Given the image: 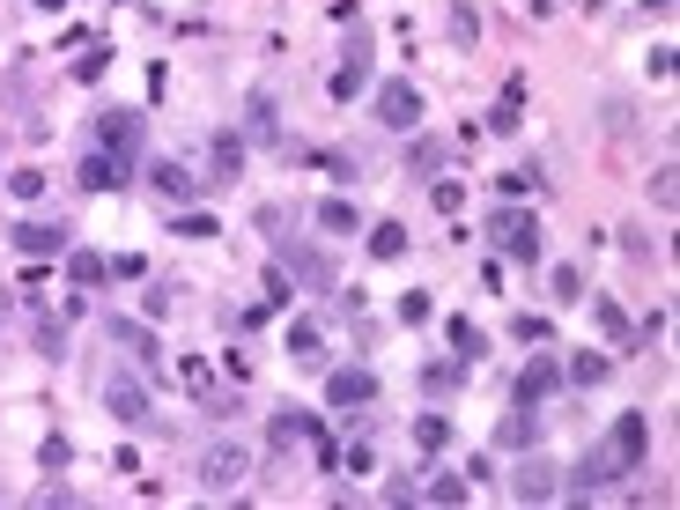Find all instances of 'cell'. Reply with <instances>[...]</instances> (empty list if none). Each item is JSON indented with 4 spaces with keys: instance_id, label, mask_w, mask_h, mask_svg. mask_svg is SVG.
Returning <instances> with one entry per match:
<instances>
[{
    "instance_id": "obj_35",
    "label": "cell",
    "mask_w": 680,
    "mask_h": 510,
    "mask_svg": "<svg viewBox=\"0 0 680 510\" xmlns=\"http://www.w3.org/2000/svg\"><path fill=\"white\" fill-rule=\"evenodd\" d=\"M400 318H407V326H429V296L407 289V296H400Z\"/></svg>"
},
{
    "instance_id": "obj_1",
    "label": "cell",
    "mask_w": 680,
    "mask_h": 510,
    "mask_svg": "<svg viewBox=\"0 0 680 510\" xmlns=\"http://www.w3.org/2000/svg\"><path fill=\"white\" fill-rule=\"evenodd\" d=\"M644 451H651V422H644V414H614V429H607L592 451H584L577 474L562 481V488H570V496H599V488L644 474Z\"/></svg>"
},
{
    "instance_id": "obj_10",
    "label": "cell",
    "mask_w": 680,
    "mask_h": 510,
    "mask_svg": "<svg viewBox=\"0 0 680 510\" xmlns=\"http://www.w3.org/2000/svg\"><path fill=\"white\" fill-rule=\"evenodd\" d=\"M104 400H111V414H119V422L126 429H134V422H148V392H141V377H111V385H104Z\"/></svg>"
},
{
    "instance_id": "obj_2",
    "label": "cell",
    "mask_w": 680,
    "mask_h": 510,
    "mask_svg": "<svg viewBox=\"0 0 680 510\" xmlns=\"http://www.w3.org/2000/svg\"><path fill=\"white\" fill-rule=\"evenodd\" d=\"M488 244H496L503 259H518V267H540V222L525 215V207H496V215H488Z\"/></svg>"
},
{
    "instance_id": "obj_34",
    "label": "cell",
    "mask_w": 680,
    "mask_h": 510,
    "mask_svg": "<svg viewBox=\"0 0 680 510\" xmlns=\"http://www.w3.org/2000/svg\"><path fill=\"white\" fill-rule=\"evenodd\" d=\"M496 185H503V193H525V185H540V163H518V170H503Z\"/></svg>"
},
{
    "instance_id": "obj_13",
    "label": "cell",
    "mask_w": 680,
    "mask_h": 510,
    "mask_svg": "<svg viewBox=\"0 0 680 510\" xmlns=\"http://www.w3.org/2000/svg\"><path fill=\"white\" fill-rule=\"evenodd\" d=\"M244 148H252L244 134H215V141H207V163H215V178H207V185H230L237 170H244Z\"/></svg>"
},
{
    "instance_id": "obj_16",
    "label": "cell",
    "mask_w": 680,
    "mask_h": 510,
    "mask_svg": "<svg viewBox=\"0 0 680 510\" xmlns=\"http://www.w3.org/2000/svg\"><path fill=\"white\" fill-rule=\"evenodd\" d=\"M148 178H156V193H170V200H193L200 185H207V178H193V170H185L178 156H163L156 170H148Z\"/></svg>"
},
{
    "instance_id": "obj_31",
    "label": "cell",
    "mask_w": 680,
    "mask_h": 510,
    "mask_svg": "<svg viewBox=\"0 0 680 510\" xmlns=\"http://www.w3.org/2000/svg\"><path fill=\"white\" fill-rule=\"evenodd\" d=\"M170 304H178V281H156V289H148V296H141V311H148V318H163Z\"/></svg>"
},
{
    "instance_id": "obj_24",
    "label": "cell",
    "mask_w": 680,
    "mask_h": 510,
    "mask_svg": "<svg viewBox=\"0 0 680 510\" xmlns=\"http://www.w3.org/2000/svg\"><path fill=\"white\" fill-rule=\"evenodd\" d=\"M67 274L89 289V281H104V274H111V259H97V252H67Z\"/></svg>"
},
{
    "instance_id": "obj_39",
    "label": "cell",
    "mask_w": 680,
    "mask_h": 510,
    "mask_svg": "<svg viewBox=\"0 0 680 510\" xmlns=\"http://www.w3.org/2000/svg\"><path fill=\"white\" fill-rule=\"evenodd\" d=\"M178 237H222V230H215V215H185V222H178Z\"/></svg>"
},
{
    "instance_id": "obj_37",
    "label": "cell",
    "mask_w": 680,
    "mask_h": 510,
    "mask_svg": "<svg viewBox=\"0 0 680 510\" xmlns=\"http://www.w3.org/2000/svg\"><path fill=\"white\" fill-rule=\"evenodd\" d=\"M8 185H15V193H23V200H37V193H45V170H15Z\"/></svg>"
},
{
    "instance_id": "obj_19",
    "label": "cell",
    "mask_w": 680,
    "mask_h": 510,
    "mask_svg": "<svg viewBox=\"0 0 680 510\" xmlns=\"http://www.w3.org/2000/svg\"><path fill=\"white\" fill-rule=\"evenodd\" d=\"M540 437V429H533V407H518V414H503V429H496V444L503 451H525V444H533Z\"/></svg>"
},
{
    "instance_id": "obj_29",
    "label": "cell",
    "mask_w": 680,
    "mask_h": 510,
    "mask_svg": "<svg viewBox=\"0 0 680 510\" xmlns=\"http://www.w3.org/2000/svg\"><path fill=\"white\" fill-rule=\"evenodd\" d=\"M422 496H429V503H466V481H459V474H437Z\"/></svg>"
},
{
    "instance_id": "obj_12",
    "label": "cell",
    "mask_w": 680,
    "mask_h": 510,
    "mask_svg": "<svg viewBox=\"0 0 680 510\" xmlns=\"http://www.w3.org/2000/svg\"><path fill=\"white\" fill-rule=\"evenodd\" d=\"M555 385H562V370L547 363V355H533V363L518 370V407H540V400H547Z\"/></svg>"
},
{
    "instance_id": "obj_30",
    "label": "cell",
    "mask_w": 680,
    "mask_h": 510,
    "mask_svg": "<svg viewBox=\"0 0 680 510\" xmlns=\"http://www.w3.org/2000/svg\"><path fill=\"white\" fill-rule=\"evenodd\" d=\"M104 67H111V52H104V45H89V52H82V60H74V82H97V74H104Z\"/></svg>"
},
{
    "instance_id": "obj_9",
    "label": "cell",
    "mask_w": 680,
    "mask_h": 510,
    "mask_svg": "<svg viewBox=\"0 0 680 510\" xmlns=\"http://www.w3.org/2000/svg\"><path fill=\"white\" fill-rule=\"evenodd\" d=\"M8 244H15V252H30V259H52V252H67V230H60V222H15Z\"/></svg>"
},
{
    "instance_id": "obj_40",
    "label": "cell",
    "mask_w": 680,
    "mask_h": 510,
    "mask_svg": "<svg viewBox=\"0 0 680 510\" xmlns=\"http://www.w3.org/2000/svg\"><path fill=\"white\" fill-rule=\"evenodd\" d=\"M592 318H599V326H607V333H614V340H629V318H621V311H614V304H599V311H592Z\"/></svg>"
},
{
    "instance_id": "obj_18",
    "label": "cell",
    "mask_w": 680,
    "mask_h": 510,
    "mask_svg": "<svg viewBox=\"0 0 680 510\" xmlns=\"http://www.w3.org/2000/svg\"><path fill=\"white\" fill-rule=\"evenodd\" d=\"M444 340H451V348H459V363H474V370H481L488 340H481V326H474V318H451V326H444Z\"/></svg>"
},
{
    "instance_id": "obj_14",
    "label": "cell",
    "mask_w": 680,
    "mask_h": 510,
    "mask_svg": "<svg viewBox=\"0 0 680 510\" xmlns=\"http://www.w3.org/2000/svg\"><path fill=\"white\" fill-rule=\"evenodd\" d=\"M281 267H296V274L311 281V289H326V281H333V259H326V252H311V244H296V237L281 244Z\"/></svg>"
},
{
    "instance_id": "obj_7",
    "label": "cell",
    "mask_w": 680,
    "mask_h": 510,
    "mask_svg": "<svg viewBox=\"0 0 680 510\" xmlns=\"http://www.w3.org/2000/svg\"><path fill=\"white\" fill-rule=\"evenodd\" d=\"M377 119H385L392 134H414V126H422V97H414V82H385V89H377Z\"/></svg>"
},
{
    "instance_id": "obj_27",
    "label": "cell",
    "mask_w": 680,
    "mask_h": 510,
    "mask_svg": "<svg viewBox=\"0 0 680 510\" xmlns=\"http://www.w3.org/2000/svg\"><path fill=\"white\" fill-rule=\"evenodd\" d=\"M614 363H607V355H592V348H584L577 355V363H570V377H577V385H599V377H607Z\"/></svg>"
},
{
    "instance_id": "obj_38",
    "label": "cell",
    "mask_w": 680,
    "mask_h": 510,
    "mask_svg": "<svg viewBox=\"0 0 680 510\" xmlns=\"http://www.w3.org/2000/svg\"><path fill=\"white\" fill-rule=\"evenodd\" d=\"M437 163H444V148H437V141H422V148L407 156V170H437Z\"/></svg>"
},
{
    "instance_id": "obj_20",
    "label": "cell",
    "mask_w": 680,
    "mask_h": 510,
    "mask_svg": "<svg viewBox=\"0 0 680 510\" xmlns=\"http://www.w3.org/2000/svg\"><path fill=\"white\" fill-rule=\"evenodd\" d=\"M363 82H370V67H363V45H355V52H348V67L333 74V97L348 104V97H355V89H363Z\"/></svg>"
},
{
    "instance_id": "obj_36",
    "label": "cell",
    "mask_w": 680,
    "mask_h": 510,
    "mask_svg": "<svg viewBox=\"0 0 680 510\" xmlns=\"http://www.w3.org/2000/svg\"><path fill=\"white\" fill-rule=\"evenodd\" d=\"M651 200H658V207H673V163H658V170H651Z\"/></svg>"
},
{
    "instance_id": "obj_17",
    "label": "cell",
    "mask_w": 680,
    "mask_h": 510,
    "mask_svg": "<svg viewBox=\"0 0 680 510\" xmlns=\"http://www.w3.org/2000/svg\"><path fill=\"white\" fill-rule=\"evenodd\" d=\"M518 119H525V74H510V82H503V104L488 111V126H496V134H518Z\"/></svg>"
},
{
    "instance_id": "obj_28",
    "label": "cell",
    "mask_w": 680,
    "mask_h": 510,
    "mask_svg": "<svg viewBox=\"0 0 680 510\" xmlns=\"http://www.w3.org/2000/svg\"><path fill=\"white\" fill-rule=\"evenodd\" d=\"M429 200H437L444 215H459V207H466V185L459 178H437V185H429Z\"/></svg>"
},
{
    "instance_id": "obj_26",
    "label": "cell",
    "mask_w": 680,
    "mask_h": 510,
    "mask_svg": "<svg viewBox=\"0 0 680 510\" xmlns=\"http://www.w3.org/2000/svg\"><path fill=\"white\" fill-rule=\"evenodd\" d=\"M466 370H474V363H429V370H422V385H429V392H451Z\"/></svg>"
},
{
    "instance_id": "obj_25",
    "label": "cell",
    "mask_w": 680,
    "mask_h": 510,
    "mask_svg": "<svg viewBox=\"0 0 680 510\" xmlns=\"http://www.w3.org/2000/svg\"><path fill=\"white\" fill-rule=\"evenodd\" d=\"M318 222H326L333 237H348L355 230V200H326V207H318Z\"/></svg>"
},
{
    "instance_id": "obj_15",
    "label": "cell",
    "mask_w": 680,
    "mask_h": 510,
    "mask_svg": "<svg viewBox=\"0 0 680 510\" xmlns=\"http://www.w3.org/2000/svg\"><path fill=\"white\" fill-rule=\"evenodd\" d=\"M281 119H274V89H252L244 97V141H274Z\"/></svg>"
},
{
    "instance_id": "obj_5",
    "label": "cell",
    "mask_w": 680,
    "mask_h": 510,
    "mask_svg": "<svg viewBox=\"0 0 680 510\" xmlns=\"http://www.w3.org/2000/svg\"><path fill=\"white\" fill-rule=\"evenodd\" d=\"M141 134H148L141 111H104V119H97V141H89V148H111V156H141Z\"/></svg>"
},
{
    "instance_id": "obj_22",
    "label": "cell",
    "mask_w": 680,
    "mask_h": 510,
    "mask_svg": "<svg viewBox=\"0 0 680 510\" xmlns=\"http://www.w3.org/2000/svg\"><path fill=\"white\" fill-rule=\"evenodd\" d=\"M289 355H296V363H326V355H318V326H311V318H296V326H289Z\"/></svg>"
},
{
    "instance_id": "obj_21",
    "label": "cell",
    "mask_w": 680,
    "mask_h": 510,
    "mask_svg": "<svg viewBox=\"0 0 680 510\" xmlns=\"http://www.w3.org/2000/svg\"><path fill=\"white\" fill-rule=\"evenodd\" d=\"M407 252V230H400V222H377V230H370V259H400Z\"/></svg>"
},
{
    "instance_id": "obj_33",
    "label": "cell",
    "mask_w": 680,
    "mask_h": 510,
    "mask_svg": "<svg viewBox=\"0 0 680 510\" xmlns=\"http://www.w3.org/2000/svg\"><path fill=\"white\" fill-rule=\"evenodd\" d=\"M37 348H45V355H52V363H60V355H67V333H60V326H52V318H37Z\"/></svg>"
},
{
    "instance_id": "obj_32",
    "label": "cell",
    "mask_w": 680,
    "mask_h": 510,
    "mask_svg": "<svg viewBox=\"0 0 680 510\" xmlns=\"http://www.w3.org/2000/svg\"><path fill=\"white\" fill-rule=\"evenodd\" d=\"M547 281H555V296H562V304H577V296H584V274H577V267H555Z\"/></svg>"
},
{
    "instance_id": "obj_8",
    "label": "cell",
    "mask_w": 680,
    "mask_h": 510,
    "mask_svg": "<svg viewBox=\"0 0 680 510\" xmlns=\"http://www.w3.org/2000/svg\"><path fill=\"white\" fill-rule=\"evenodd\" d=\"M104 333H111V340H119V348H126V355H141V370H163V348H156V333H148V326H141V318H126V311H111V318H104Z\"/></svg>"
},
{
    "instance_id": "obj_6",
    "label": "cell",
    "mask_w": 680,
    "mask_h": 510,
    "mask_svg": "<svg viewBox=\"0 0 680 510\" xmlns=\"http://www.w3.org/2000/svg\"><path fill=\"white\" fill-rule=\"evenodd\" d=\"M252 474V459H244V444H215L200 459V488H215V496H230V488Z\"/></svg>"
},
{
    "instance_id": "obj_3",
    "label": "cell",
    "mask_w": 680,
    "mask_h": 510,
    "mask_svg": "<svg viewBox=\"0 0 680 510\" xmlns=\"http://www.w3.org/2000/svg\"><path fill=\"white\" fill-rule=\"evenodd\" d=\"M510 496L518 503H555L562 496V474H555V459H540V444H525L518 474H510Z\"/></svg>"
},
{
    "instance_id": "obj_11",
    "label": "cell",
    "mask_w": 680,
    "mask_h": 510,
    "mask_svg": "<svg viewBox=\"0 0 680 510\" xmlns=\"http://www.w3.org/2000/svg\"><path fill=\"white\" fill-rule=\"evenodd\" d=\"M326 400H333V407H370V400H377V377H370V370H333V377H326Z\"/></svg>"
},
{
    "instance_id": "obj_4",
    "label": "cell",
    "mask_w": 680,
    "mask_h": 510,
    "mask_svg": "<svg viewBox=\"0 0 680 510\" xmlns=\"http://www.w3.org/2000/svg\"><path fill=\"white\" fill-rule=\"evenodd\" d=\"M74 178H82L89 193H119V185L134 178V156H111V148H89V156L74 163Z\"/></svg>"
},
{
    "instance_id": "obj_23",
    "label": "cell",
    "mask_w": 680,
    "mask_h": 510,
    "mask_svg": "<svg viewBox=\"0 0 680 510\" xmlns=\"http://www.w3.org/2000/svg\"><path fill=\"white\" fill-rule=\"evenodd\" d=\"M451 444V422L444 414H422V422H414V451H444Z\"/></svg>"
}]
</instances>
